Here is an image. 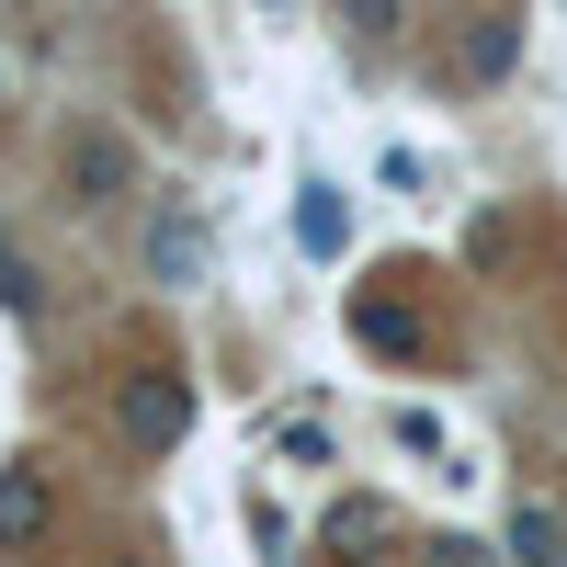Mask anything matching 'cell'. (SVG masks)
I'll return each instance as SVG.
<instances>
[{
    "label": "cell",
    "instance_id": "6da1fadb",
    "mask_svg": "<svg viewBox=\"0 0 567 567\" xmlns=\"http://www.w3.org/2000/svg\"><path fill=\"white\" fill-rule=\"evenodd\" d=\"M182 432H194V374H171V363L125 374V443L136 454H171Z\"/></svg>",
    "mask_w": 567,
    "mask_h": 567
},
{
    "label": "cell",
    "instance_id": "7a4b0ae2",
    "mask_svg": "<svg viewBox=\"0 0 567 567\" xmlns=\"http://www.w3.org/2000/svg\"><path fill=\"white\" fill-rule=\"evenodd\" d=\"M511 69H523V0H488V12L454 34V91H499Z\"/></svg>",
    "mask_w": 567,
    "mask_h": 567
},
{
    "label": "cell",
    "instance_id": "3957f363",
    "mask_svg": "<svg viewBox=\"0 0 567 567\" xmlns=\"http://www.w3.org/2000/svg\"><path fill=\"white\" fill-rule=\"evenodd\" d=\"M69 194H80V205L136 194V148H125L114 125H69Z\"/></svg>",
    "mask_w": 567,
    "mask_h": 567
},
{
    "label": "cell",
    "instance_id": "277c9868",
    "mask_svg": "<svg viewBox=\"0 0 567 567\" xmlns=\"http://www.w3.org/2000/svg\"><path fill=\"white\" fill-rule=\"evenodd\" d=\"M205 261H216L205 216H194V205H159V216H148V272L171 284V296H194V284H205Z\"/></svg>",
    "mask_w": 567,
    "mask_h": 567
},
{
    "label": "cell",
    "instance_id": "5b68a950",
    "mask_svg": "<svg viewBox=\"0 0 567 567\" xmlns=\"http://www.w3.org/2000/svg\"><path fill=\"white\" fill-rule=\"evenodd\" d=\"M318 545H329V556H374V545H398V499H329Z\"/></svg>",
    "mask_w": 567,
    "mask_h": 567
},
{
    "label": "cell",
    "instance_id": "8992f818",
    "mask_svg": "<svg viewBox=\"0 0 567 567\" xmlns=\"http://www.w3.org/2000/svg\"><path fill=\"white\" fill-rule=\"evenodd\" d=\"M352 329H363V352H386V363H420V318H409L398 296H374V284L352 296Z\"/></svg>",
    "mask_w": 567,
    "mask_h": 567
},
{
    "label": "cell",
    "instance_id": "52a82bcc",
    "mask_svg": "<svg viewBox=\"0 0 567 567\" xmlns=\"http://www.w3.org/2000/svg\"><path fill=\"white\" fill-rule=\"evenodd\" d=\"M34 534H45V477L34 465H0V556L34 545Z\"/></svg>",
    "mask_w": 567,
    "mask_h": 567
},
{
    "label": "cell",
    "instance_id": "ba28073f",
    "mask_svg": "<svg viewBox=\"0 0 567 567\" xmlns=\"http://www.w3.org/2000/svg\"><path fill=\"white\" fill-rule=\"evenodd\" d=\"M341 239H352V227H341V205H329V182H307V194H296V250L341 261Z\"/></svg>",
    "mask_w": 567,
    "mask_h": 567
},
{
    "label": "cell",
    "instance_id": "9c48e42d",
    "mask_svg": "<svg viewBox=\"0 0 567 567\" xmlns=\"http://www.w3.org/2000/svg\"><path fill=\"white\" fill-rule=\"evenodd\" d=\"M511 567H567V534H556V511H545V499L511 511Z\"/></svg>",
    "mask_w": 567,
    "mask_h": 567
},
{
    "label": "cell",
    "instance_id": "30bf717a",
    "mask_svg": "<svg viewBox=\"0 0 567 567\" xmlns=\"http://www.w3.org/2000/svg\"><path fill=\"white\" fill-rule=\"evenodd\" d=\"M34 296H45V284H34L23 239H12V227H0V307H12V318H34Z\"/></svg>",
    "mask_w": 567,
    "mask_h": 567
},
{
    "label": "cell",
    "instance_id": "8fae6325",
    "mask_svg": "<svg viewBox=\"0 0 567 567\" xmlns=\"http://www.w3.org/2000/svg\"><path fill=\"white\" fill-rule=\"evenodd\" d=\"M341 12H352V34H363V45H386V34L409 23V0H341Z\"/></svg>",
    "mask_w": 567,
    "mask_h": 567
},
{
    "label": "cell",
    "instance_id": "7c38bea8",
    "mask_svg": "<svg viewBox=\"0 0 567 567\" xmlns=\"http://www.w3.org/2000/svg\"><path fill=\"white\" fill-rule=\"evenodd\" d=\"M420 567H499L488 545H465V534H432V545H420Z\"/></svg>",
    "mask_w": 567,
    "mask_h": 567
},
{
    "label": "cell",
    "instance_id": "4fadbf2b",
    "mask_svg": "<svg viewBox=\"0 0 567 567\" xmlns=\"http://www.w3.org/2000/svg\"><path fill=\"white\" fill-rule=\"evenodd\" d=\"M125 567H159V556H125Z\"/></svg>",
    "mask_w": 567,
    "mask_h": 567
}]
</instances>
